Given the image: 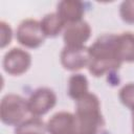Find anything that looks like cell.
Here are the masks:
<instances>
[{
	"label": "cell",
	"instance_id": "13",
	"mask_svg": "<svg viewBox=\"0 0 134 134\" xmlns=\"http://www.w3.org/2000/svg\"><path fill=\"white\" fill-rule=\"evenodd\" d=\"M88 80L82 73H74L68 80V95L75 102L86 95L88 91Z\"/></svg>",
	"mask_w": 134,
	"mask_h": 134
},
{
	"label": "cell",
	"instance_id": "4",
	"mask_svg": "<svg viewBox=\"0 0 134 134\" xmlns=\"http://www.w3.org/2000/svg\"><path fill=\"white\" fill-rule=\"evenodd\" d=\"M16 38L22 46L35 49L44 43L46 37L42 30L40 21L35 19H25L18 25Z\"/></svg>",
	"mask_w": 134,
	"mask_h": 134
},
{
	"label": "cell",
	"instance_id": "3",
	"mask_svg": "<svg viewBox=\"0 0 134 134\" xmlns=\"http://www.w3.org/2000/svg\"><path fill=\"white\" fill-rule=\"evenodd\" d=\"M27 112V99L22 96L9 93L2 97L0 104V118L3 124L7 126H18L24 120Z\"/></svg>",
	"mask_w": 134,
	"mask_h": 134
},
{
	"label": "cell",
	"instance_id": "10",
	"mask_svg": "<svg viewBox=\"0 0 134 134\" xmlns=\"http://www.w3.org/2000/svg\"><path fill=\"white\" fill-rule=\"evenodd\" d=\"M57 14L67 24L79 22L83 20L85 14L84 4L75 0H63L57 5Z\"/></svg>",
	"mask_w": 134,
	"mask_h": 134
},
{
	"label": "cell",
	"instance_id": "11",
	"mask_svg": "<svg viewBox=\"0 0 134 134\" xmlns=\"http://www.w3.org/2000/svg\"><path fill=\"white\" fill-rule=\"evenodd\" d=\"M116 54L121 63L134 62V34L127 31L116 35Z\"/></svg>",
	"mask_w": 134,
	"mask_h": 134
},
{
	"label": "cell",
	"instance_id": "9",
	"mask_svg": "<svg viewBox=\"0 0 134 134\" xmlns=\"http://www.w3.org/2000/svg\"><path fill=\"white\" fill-rule=\"evenodd\" d=\"M46 126L50 134H75V116L70 112L61 111L53 114Z\"/></svg>",
	"mask_w": 134,
	"mask_h": 134
},
{
	"label": "cell",
	"instance_id": "14",
	"mask_svg": "<svg viewBox=\"0 0 134 134\" xmlns=\"http://www.w3.org/2000/svg\"><path fill=\"white\" fill-rule=\"evenodd\" d=\"M47 126L45 122L37 116H31L24 119L18 126H16L15 134H46Z\"/></svg>",
	"mask_w": 134,
	"mask_h": 134
},
{
	"label": "cell",
	"instance_id": "15",
	"mask_svg": "<svg viewBox=\"0 0 134 134\" xmlns=\"http://www.w3.org/2000/svg\"><path fill=\"white\" fill-rule=\"evenodd\" d=\"M119 99L124 106L129 109H134V83H129L125 85L119 90Z\"/></svg>",
	"mask_w": 134,
	"mask_h": 134
},
{
	"label": "cell",
	"instance_id": "1",
	"mask_svg": "<svg viewBox=\"0 0 134 134\" xmlns=\"http://www.w3.org/2000/svg\"><path fill=\"white\" fill-rule=\"evenodd\" d=\"M89 53L88 70L95 77L115 71L122 64L116 54V35L113 34H106L97 38L89 47Z\"/></svg>",
	"mask_w": 134,
	"mask_h": 134
},
{
	"label": "cell",
	"instance_id": "18",
	"mask_svg": "<svg viewBox=\"0 0 134 134\" xmlns=\"http://www.w3.org/2000/svg\"><path fill=\"white\" fill-rule=\"evenodd\" d=\"M131 111H132V130H133V134H134V109H132Z\"/></svg>",
	"mask_w": 134,
	"mask_h": 134
},
{
	"label": "cell",
	"instance_id": "16",
	"mask_svg": "<svg viewBox=\"0 0 134 134\" xmlns=\"http://www.w3.org/2000/svg\"><path fill=\"white\" fill-rule=\"evenodd\" d=\"M119 15L124 22L134 24V0H126L119 6Z\"/></svg>",
	"mask_w": 134,
	"mask_h": 134
},
{
	"label": "cell",
	"instance_id": "6",
	"mask_svg": "<svg viewBox=\"0 0 134 134\" xmlns=\"http://www.w3.org/2000/svg\"><path fill=\"white\" fill-rule=\"evenodd\" d=\"M3 69L10 75L25 73L31 65V55L22 48H12L3 58Z\"/></svg>",
	"mask_w": 134,
	"mask_h": 134
},
{
	"label": "cell",
	"instance_id": "8",
	"mask_svg": "<svg viewBox=\"0 0 134 134\" xmlns=\"http://www.w3.org/2000/svg\"><path fill=\"white\" fill-rule=\"evenodd\" d=\"M91 36V27L88 22L82 20L67 24L63 30V40L67 47H81Z\"/></svg>",
	"mask_w": 134,
	"mask_h": 134
},
{
	"label": "cell",
	"instance_id": "2",
	"mask_svg": "<svg viewBox=\"0 0 134 134\" xmlns=\"http://www.w3.org/2000/svg\"><path fill=\"white\" fill-rule=\"evenodd\" d=\"M75 134H97L104 126L98 97L91 92L76 100Z\"/></svg>",
	"mask_w": 134,
	"mask_h": 134
},
{
	"label": "cell",
	"instance_id": "7",
	"mask_svg": "<svg viewBox=\"0 0 134 134\" xmlns=\"http://www.w3.org/2000/svg\"><path fill=\"white\" fill-rule=\"evenodd\" d=\"M62 66L70 71L81 70L88 67L90 62L89 47H67L65 46L60 54Z\"/></svg>",
	"mask_w": 134,
	"mask_h": 134
},
{
	"label": "cell",
	"instance_id": "12",
	"mask_svg": "<svg viewBox=\"0 0 134 134\" xmlns=\"http://www.w3.org/2000/svg\"><path fill=\"white\" fill-rule=\"evenodd\" d=\"M40 23L46 38H54L59 36L66 26V23L57 14V12L45 15Z\"/></svg>",
	"mask_w": 134,
	"mask_h": 134
},
{
	"label": "cell",
	"instance_id": "17",
	"mask_svg": "<svg viewBox=\"0 0 134 134\" xmlns=\"http://www.w3.org/2000/svg\"><path fill=\"white\" fill-rule=\"evenodd\" d=\"M0 32H1L0 34V47L4 48L10 43L12 38H13V31H12L9 24H7L4 21H1L0 22Z\"/></svg>",
	"mask_w": 134,
	"mask_h": 134
},
{
	"label": "cell",
	"instance_id": "5",
	"mask_svg": "<svg viewBox=\"0 0 134 134\" xmlns=\"http://www.w3.org/2000/svg\"><path fill=\"white\" fill-rule=\"evenodd\" d=\"M57 104V95L50 88L36 89L27 99L28 112L32 116L40 117L51 110Z\"/></svg>",
	"mask_w": 134,
	"mask_h": 134
}]
</instances>
